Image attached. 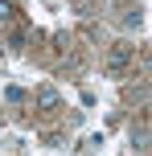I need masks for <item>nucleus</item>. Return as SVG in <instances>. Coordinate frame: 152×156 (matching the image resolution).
<instances>
[{
	"label": "nucleus",
	"instance_id": "20e7f679",
	"mask_svg": "<svg viewBox=\"0 0 152 156\" xmlns=\"http://www.w3.org/2000/svg\"><path fill=\"white\" fill-rule=\"evenodd\" d=\"M0 21H12V4H4V0H0Z\"/></svg>",
	"mask_w": 152,
	"mask_h": 156
},
{
	"label": "nucleus",
	"instance_id": "f03ea898",
	"mask_svg": "<svg viewBox=\"0 0 152 156\" xmlns=\"http://www.w3.org/2000/svg\"><path fill=\"white\" fill-rule=\"evenodd\" d=\"M58 103H62V94H58L54 86H41V90H37V107H41V111H54Z\"/></svg>",
	"mask_w": 152,
	"mask_h": 156
},
{
	"label": "nucleus",
	"instance_id": "7ed1b4c3",
	"mask_svg": "<svg viewBox=\"0 0 152 156\" xmlns=\"http://www.w3.org/2000/svg\"><path fill=\"white\" fill-rule=\"evenodd\" d=\"M4 99H8V103H25V90H21V86H8Z\"/></svg>",
	"mask_w": 152,
	"mask_h": 156
},
{
	"label": "nucleus",
	"instance_id": "f257e3e1",
	"mask_svg": "<svg viewBox=\"0 0 152 156\" xmlns=\"http://www.w3.org/2000/svg\"><path fill=\"white\" fill-rule=\"evenodd\" d=\"M128 62H132V45H111V54H107V66H111V70L119 74Z\"/></svg>",
	"mask_w": 152,
	"mask_h": 156
}]
</instances>
